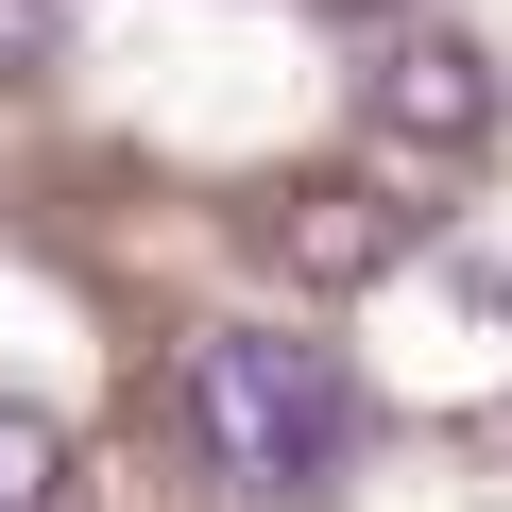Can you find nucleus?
Here are the masks:
<instances>
[{"mask_svg": "<svg viewBox=\"0 0 512 512\" xmlns=\"http://www.w3.org/2000/svg\"><path fill=\"white\" fill-rule=\"evenodd\" d=\"M410 154H427V171H478V154H495V69H478L461 35H410V52L376 69V171H359V188H393ZM393 205H410V188H393Z\"/></svg>", "mask_w": 512, "mask_h": 512, "instance_id": "f03ea898", "label": "nucleus"}, {"mask_svg": "<svg viewBox=\"0 0 512 512\" xmlns=\"http://www.w3.org/2000/svg\"><path fill=\"white\" fill-rule=\"evenodd\" d=\"M69 52V18H52V0H0V86H18V69H52Z\"/></svg>", "mask_w": 512, "mask_h": 512, "instance_id": "39448f33", "label": "nucleus"}, {"mask_svg": "<svg viewBox=\"0 0 512 512\" xmlns=\"http://www.w3.org/2000/svg\"><path fill=\"white\" fill-rule=\"evenodd\" d=\"M274 256H291V291H376L393 256H410V205L359 188V171H342V188H291V205H274Z\"/></svg>", "mask_w": 512, "mask_h": 512, "instance_id": "7ed1b4c3", "label": "nucleus"}, {"mask_svg": "<svg viewBox=\"0 0 512 512\" xmlns=\"http://www.w3.org/2000/svg\"><path fill=\"white\" fill-rule=\"evenodd\" d=\"M188 427H205V461H222L239 495H308V478H342L359 393H342V359H325V342L205 325V342H188Z\"/></svg>", "mask_w": 512, "mask_h": 512, "instance_id": "f257e3e1", "label": "nucleus"}, {"mask_svg": "<svg viewBox=\"0 0 512 512\" xmlns=\"http://www.w3.org/2000/svg\"><path fill=\"white\" fill-rule=\"evenodd\" d=\"M325 18H410V0H325Z\"/></svg>", "mask_w": 512, "mask_h": 512, "instance_id": "423d86ee", "label": "nucleus"}, {"mask_svg": "<svg viewBox=\"0 0 512 512\" xmlns=\"http://www.w3.org/2000/svg\"><path fill=\"white\" fill-rule=\"evenodd\" d=\"M0 512H69V427L0 393Z\"/></svg>", "mask_w": 512, "mask_h": 512, "instance_id": "20e7f679", "label": "nucleus"}]
</instances>
